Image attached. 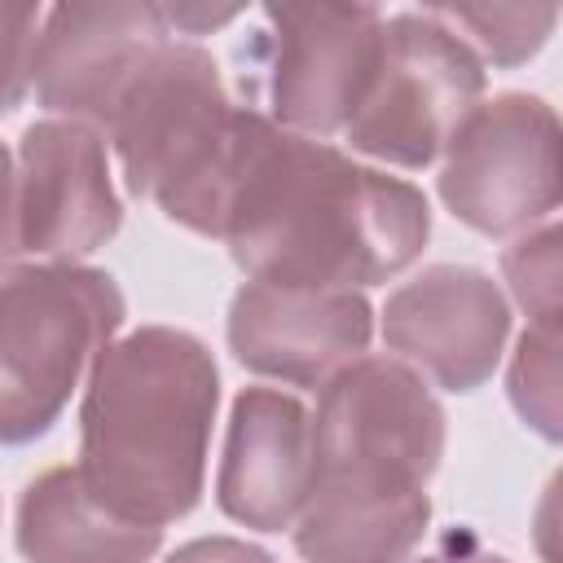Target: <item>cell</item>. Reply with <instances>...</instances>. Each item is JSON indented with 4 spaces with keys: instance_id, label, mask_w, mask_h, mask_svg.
I'll return each instance as SVG.
<instances>
[{
    "instance_id": "obj_1",
    "label": "cell",
    "mask_w": 563,
    "mask_h": 563,
    "mask_svg": "<svg viewBox=\"0 0 563 563\" xmlns=\"http://www.w3.org/2000/svg\"><path fill=\"white\" fill-rule=\"evenodd\" d=\"M427 233L422 189L264 119L229 194L220 242L260 282L356 290L409 268Z\"/></svg>"
},
{
    "instance_id": "obj_2",
    "label": "cell",
    "mask_w": 563,
    "mask_h": 563,
    "mask_svg": "<svg viewBox=\"0 0 563 563\" xmlns=\"http://www.w3.org/2000/svg\"><path fill=\"white\" fill-rule=\"evenodd\" d=\"M308 435L295 550L308 563H405L427 532V479L444 453V409L427 383L400 361L356 356L325 378Z\"/></svg>"
},
{
    "instance_id": "obj_3",
    "label": "cell",
    "mask_w": 563,
    "mask_h": 563,
    "mask_svg": "<svg viewBox=\"0 0 563 563\" xmlns=\"http://www.w3.org/2000/svg\"><path fill=\"white\" fill-rule=\"evenodd\" d=\"M216 400L220 374L207 343L141 325L88 369L75 471L114 515L163 528L202 493Z\"/></svg>"
},
{
    "instance_id": "obj_4",
    "label": "cell",
    "mask_w": 563,
    "mask_h": 563,
    "mask_svg": "<svg viewBox=\"0 0 563 563\" xmlns=\"http://www.w3.org/2000/svg\"><path fill=\"white\" fill-rule=\"evenodd\" d=\"M260 128L264 114L229 101L207 48L163 40L123 88L106 136L136 198H154L167 220L220 238L229 194Z\"/></svg>"
},
{
    "instance_id": "obj_5",
    "label": "cell",
    "mask_w": 563,
    "mask_h": 563,
    "mask_svg": "<svg viewBox=\"0 0 563 563\" xmlns=\"http://www.w3.org/2000/svg\"><path fill=\"white\" fill-rule=\"evenodd\" d=\"M123 325L110 273L35 264L0 282V444L44 435Z\"/></svg>"
},
{
    "instance_id": "obj_6",
    "label": "cell",
    "mask_w": 563,
    "mask_h": 563,
    "mask_svg": "<svg viewBox=\"0 0 563 563\" xmlns=\"http://www.w3.org/2000/svg\"><path fill=\"white\" fill-rule=\"evenodd\" d=\"M479 92L484 66L449 22L435 13H396L383 22L374 79L343 132L369 158L427 167L479 106Z\"/></svg>"
},
{
    "instance_id": "obj_7",
    "label": "cell",
    "mask_w": 563,
    "mask_h": 563,
    "mask_svg": "<svg viewBox=\"0 0 563 563\" xmlns=\"http://www.w3.org/2000/svg\"><path fill=\"white\" fill-rule=\"evenodd\" d=\"M440 198L462 224L488 238L519 233L550 216L563 198L554 110L532 92L479 101L444 145Z\"/></svg>"
},
{
    "instance_id": "obj_8",
    "label": "cell",
    "mask_w": 563,
    "mask_h": 563,
    "mask_svg": "<svg viewBox=\"0 0 563 563\" xmlns=\"http://www.w3.org/2000/svg\"><path fill=\"white\" fill-rule=\"evenodd\" d=\"M273 22V114L312 136L347 128L383 48V13L374 4L282 0L264 4Z\"/></svg>"
},
{
    "instance_id": "obj_9",
    "label": "cell",
    "mask_w": 563,
    "mask_h": 563,
    "mask_svg": "<svg viewBox=\"0 0 563 563\" xmlns=\"http://www.w3.org/2000/svg\"><path fill=\"white\" fill-rule=\"evenodd\" d=\"M163 40H172L163 9L141 0H70L48 9L31 48L40 106L106 132L123 88Z\"/></svg>"
},
{
    "instance_id": "obj_10",
    "label": "cell",
    "mask_w": 563,
    "mask_h": 563,
    "mask_svg": "<svg viewBox=\"0 0 563 563\" xmlns=\"http://www.w3.org/2000/svg\"><path fill=\"white\" fill-rule=\"evenodd\" d=\"M123 207L110 185L106 141L75 119H40L18 145V246L22 255L75 260L119 233Z\"/></svg>"
},
{
    "instance_id": "obj_11",
    "label": "cell",
    "mask_w": 563,
    "mask_h": 563,
    "mask_svg": "<svg viewBox=\"0 0 563 563\" xmlns=\"http://www.w3.org/2000/svg\"><path fill=\"white\" fill-rule=\"evenodd\" d=\"M510 334V303L497 282L471 264H431L387 295L383 339L422 365L449 391H475L493 378Z\"/></svg>"
},
{
    "instance_id": "obj_12",
    "label": "cell",
    "mask_w": 563,
    "mask_h": 563,
    "mask_svg": "<svg viewBox=\"0 0 563 563\" xmlns=\"http://www.w3.org/2000/svg\"><path fill=\"white\" fill-rule=\"evenodd\" d=\"M374 312L356 290H312L251 277L229 303V347L264 378L317 387L369 347Z\"/></svg>"
},
{
    "instance_id": "obj_13",
    "label": "cell",
    "mask_w": 563,
    "mask_h": 563,
    "mask_svg": "<svg viewBox=\"0 0 563 563\" xmlns=\"http://www.w3.org/2000/svg\"><path fill=\"white\" fill-rule=\"evenodd\" d=\"M312 479L308 409L277 387H242L220 457V510L246 528L282 532L299 519Z\"/></svg>"
},
{
    "instance_id": "obj_14",
    "label": "cell",
    "mask_w": 563,
    "mask_h": 563,
    "mask_svg": "<svg viewBox=\"0 0 563 563\" xmlns=\"http://www.w3.org/2000/svg\"><path fill=\"white\" fill-rule=\"evenodd\" d=\"M163 528L101 506L75 466L40 471L18 501V550L26 563H145Z\"/></svg>"
},
{
    "instance_id": "obj_15",
    "label": "cell",
    "mask_w": 563,
    "mask_h": 563,
    "mask_svg": "<svg viewBox=\"0 0 563 563\" xmlns=\"http://www.w3.org/2000/svg\"><path fill=\"white\" fill-rule=\"evenodd\" d=\"M440 22H457L475 35V44L497 62V66H515L523 57H532L550 26L559 22L554 4H435L427 9Z\"/></svg>"
},
{
    "instance_id": "obj_16",
    "label": "cell",
    "mask_w": 563,
    "mask_h": 563,
    "mask_svg": "<svg viewBox=\"0 0 563 563\" xmlns=\"http://www.w3.org/2000/svg\"><path fill=\"white\" fill-rule=\"evenodd\" d=\"M510 400L545 440H559V321H532L510 361Z\"/></svg>"
},
{
    "instance_id": "obj_17",
    "label": "cell",
    "mask_w": 563,
    "mask_h": 563,
    "mask_svg": "<svg viewBox=\"0 0 563 563\" xmlns=\"http://www.w3.org/2000/svg\"><path fill=\"white\" fill-rule=\"evenodd\" d=\"M559 224H545L541 233L519 238L501 260L506 282L532 321H559Z\"/></svg>"
},
{
    "instance_id": "obj_18",
    "label": "cell",
    "mask_w": 563,
    "mask_h": 563,
    "mask_svg": "<svg viewBox=\"0 0 563 563\" xmlns=\"http://www.w3.org/2000/svg\"><path fill=\"white\" fill-rule=\"evenodd\" d=\"M35 31H40L35 4H0V114H9L31 88Z\"/></svg>"
},
{
    "instance_id": "obj_19",
    "label": "cell",
    "mask_w": 563,
    "mask_h": 563,
    "mask_svg": "<svg viewBox=\"0 0 563 563\" xmlns=\"http://www.w3.org/2000/svg\"><path fill=\"white\" fill-rule=\"evenodd\" d=\"M163 563H277V559L238 537H198V541L180 545L176 554H167Z\"/></svg>"
},
{
    "instance_id": "obj_20",
    "label": "cell",
    "mask_w": 563,
    "mask_h": 563,
    "mask_svg": "<svg viewBox=\"0 0 563 563\" xmlns=\"http://www.w3.org/2000/svg\"><path fill=\"white\" fill-rule=\"evenodd\" d=\"M13 255H22V246H18V172H13L9 150L0 145V268H9Z\"/></svg>"
},
{
    "instance_id": "obj_21",
    "label": "cell",
    "mask_w": 563,
    "mask_h": 563,
    "mask_svg": "<svg viewBox=\"0 0 563 563\" xmlns=\"http://www.w3.org/2000/svg\"><path fill=\"white\" fill-rule=\"evenodd\" d=\"M413 563H510V559L497 554V550H488V545H479L475 532L453 528V532H444V537L435 541L431 554H422V559H413Z\"/></svg>"
}]
</instances>
